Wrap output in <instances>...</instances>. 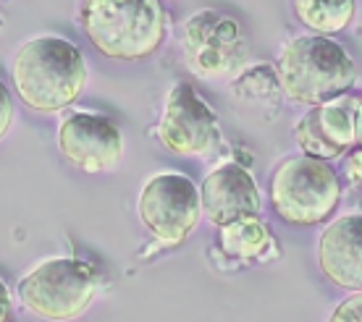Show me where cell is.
I'll return each mask as SVG.
<instances>
[{
  "mask_svg": "<svg viewBox=\"0 0 362 322\" xmlns=\"http://www.w3.org/2000/svg\"><path fill=\"white\" fill-rule=\"evenodd\" d=\"M11 76L24 105L37 113H58L84 92L87 63L74 42L42 35L18 47Z\"/></svg>",
  "mask_w": 362,
  "mask_h": 322,
  "instance_id": "6da1fadb",
  "label": "cell"
},
{
  "mask_svg": "<svg viewBox=\"0 0 362 322\" xmlns=\"http://www.w3.org/2000/svg\"><path fill=\"white\" fill-rule=\"evenodd\" d=\"M82 27L103 55L136 61L163 45L168 16L160 0H84Z\"/></svg>",
  "mask_w": 362,
  "mask_h": 322,
  "instance_id": "7a4b0ae2",
  "label": "cell"
},
{
  "mask_svg": "<svg viewBox=\"0 0 362 322\" xmlns=\"http://www.w3.org/2000/svg\"><path fill=\"white\" fill-rule=\"evenodd\" d=\"M276 76L286 97L305 105H320L352 87L357 79V66L339 42L308 35L291 40L281 50Z\"/></svg>",
  "mask_w": 362,
  "mask_h": 322,
  "instance_id": "3957f363",
  "label": "cell"
},
{
  "mask_svg": "<svg viewBox=\"0 0 362 322\" xmlns=\"http://www.w3.org/2000/svg\"><path fill=\"white\" fill-rule=\"evenodd\" d=\"M341 199L336 170L317 157H289L273 173L271 205L279 217L294 225H315L334 215Z\"/></svg>",
  "mask_w": 362,
  "mask_h": 322,
  "instance_id": "277c9868",
  "label": "cell"
},
{
  "mask_svg": "<svg viewBox=\"0 0 362 322\" xmlns=\"http://www.w3.org/2000/svg\"><path fill=\"white\" fill-rule=\"evenodd\" d=\"M98 291L95 270L82 260H45L18 280V302L50 322L76 320Z\"/></svg>",
  "mask_w": 362,
  "mask_h": 322,
  "instance_id": "5b68a950",
  "label": "cell"
},
{
  "mask_svg": "<svg viewBox=\"0 0 362 322\" xmlns=\"http://www.w3.org/2000/svg\"><path fill=\"white\" fill-rule=\"evenodd\" d=\"M136 213L163 246H179L202 217L199 191L181 173H158L139 191Z\"/></svg>",
  "mask_w": 362,
  "mask_h": 322,
  "instance_id": "8992f818",
  "label": "cell"
},
{
  "mask_svg": "<svg viewBox=\"0 0 362 322\" xmlns=\"http://www.w3.org/2000/svg\"><path fill=\"white\" fill-rule=\"evenodd\" d=\"M158 139L181 157H210L221 147V126L213 107L187 81L173 84L158 124Z\"/></svg>",
  "mask_w": 362,
  "mask_h": 322,
  "instance_id": "52a82bcc",
  "label": "cell"
},
{
  "mask_svg": "<svg viewBox=\"0 0 362 322\" xmlns=\"http://www.w3.org/2000/svg\"><path fill=\"white\" fill-rule=\"evenodd\" d=\"M184 58L199 76H223L236 71L247 55L242 27L221 11L205 8L184 24Z\"/></svg>",
  "mask_w": 362,
  "mask_h": 322,
  "instance_id": "ba28073f",
  "label": "cell"
},
{
  "mask_svg": "<svg viewBox=\"0 0 362 322\" xmlns=\"http://www.w3.org/2000/svg\"><path fill=\"white\" fill-rule=\"evenodd\" d=\"M58 150L84 173L113 170L124 157V134L110 118L74 113L58 126Z\"/></svg>",
  "mask_w": 362,
  "mask_h": 322,
  "instance_id": "9c48e42d",
  "label": "cell"
},
{
  "mask_svg": "<svg viewBox=\"0 0 362 322\" xmlns=\"http://www.w3.org/2000/svg\"><path fill=\"white\" fill-rule=\"evenodd\" d=\"M357 95H339L320 105H313L297 124V144L308 157L334 160L357 147L354 136Z\"/></svg>",
  "mask_w": 362,
  "mask_h": 322,
  "instance_id": "30bf717a",
  "label": "cell"
},
{
  "mask_svg": "<svg viewBox=\"0 0 362 322\" xmlns=\"http://www.w3.org/2000/svg\"><path fill=\"white\" fill-rule=\"evenodd\" d=\"M199 205L210 223L223 228L242 217H257L260 189L255 184L252 173L239 162H223L199 189Z\"/></svg>",
  "mask_w": 362,
  "mask_h": 322,
  "instance_id": "8fae6325",
  "label": "cell"
},
{
  "mask_svg": "<svg viewBox=\"0 0 362 322\" xmlns=\"http://www.w3.org/2000/svg\"><path fill=\"white\" fill-rule=\"evenodd\" d=\"M317 265L334 286L362 291V215H344L326 225L317 242Z\"/></svg>",
  "mask_w": 362,
  "mask_h": 322,
  "instance_id": "7c38bea8",
  "label": "cell"
},
{
  "mask_svg": "<svg viewBox=\"0 0 362 322\" xmlns=\"http://www.w3.org/2000/svg\"><path fill=\"white\" fill-rule=\"evenodd\" d=\"M221 249L239 262H268L279 254L271 228L260 217H242L223 225Z\"/></svg>",
  "mask_w": 362,
  "mask_h": 322,
  "instance_id": "4fadbf2b",
  "label": "cell"
},
{
  "mask_svg": "<svg viewBox=\"0 0 362 322\" xmlns=\"http://www.w3.org/2000/svg\"><path fill=\"white\" fill-rule=\"evenodd\" d=\"M299 24L317 37L339 35L357 13L354 0H291Z\"/></svg>",
  "mask_w": 362,
  "mask_h": 322,
  "instance_id": "5bb4252c",
  "label": "cell"
},
{
  "mask_svg": "<svg viewBox=\"0 0 362 322\" xmlns=\"http://www.w3.org/2000/svg\"><path fill=\"white\" fill-rule=\"evenodd\" d=\"M234 95L239 100H247L252 105H273L279 107L281 97V84L276 76V68L271 66H255L247 68L234 79Z\"/></svg>",
  "mask_w": 362,
  "mask_h": 322,
  "instance_id": "9a60e30c",
  "label": "cell"
},
{
  "mask_svg": "<svg viewBox=\"0 0 362 322\" xmlns=\"http://www.w3.org/2000/svg\"><path fill=\"white\" fill-rule=\"evenodd\" d=\"M328 322H362V291L346 296L328 317Z\"/></svg>",
  "mask_w": 362,
  "mask_h": 322,
  "instance_id": "2e32d148",
  "label": "cell"
},
{
  "mask_svg": "<svg viewBox=\"0 0 362 322\" xmlns=\"http://www.w3.org/2000/svg\"><path fill=\"white\" fill-rule=\"evenodd\" d=\"M344 176L349 179L352 189H362V144L352 147L344 160Z\"/></svg>",
  "mask_w": 362,
  "mask_h": 322,
  "instance_id": "e0dca14e",
  "label": "cell"
},
{
  "mask_svg": "<svg viewBox=\"0 0 362 322\" xmlns=\"http://www.w3.org/2000/svg\"><path fill=\"white\" fill-rule=\"evenodd\" d=\"M11 121H13V100H11L8 87L0 81V139L8 134Z\"/></svg>",
  "mask_w": 362,
  "mask_h": 322,
  "instance_id": "ac0fdd59",
  "label": "cell"
},
{
  "mask_svg": "<svg viewBox=\"0 0 362 322\" xmlns=\"http://www.w3.org/2000/svg\"><path fill=\"white\" fill-rule=\"evenodd\" d=\"M11 320V294L6 283L0 280V322H8Z\"/></svg>",
  "mask_w": 362,
  "mask_h": 322,
  "instance_id": "d6986e66",
  "label": "cell"
},
{
  "mask_svg": "<svg viewBox=\"0 0 362 322\" xmlns=\"http://www.w3.org/2000/svg\"><path fill=\"white\" fill-rule=\"evenodd\" d=\"M354 136H357V144H362V97H357V121H354Z\"/></svg>",
  "mask_w": 362,
  "mask_h": 322,
  "instance_id": "ffe728a7",
  "label": "cell"
}]
</instances>
